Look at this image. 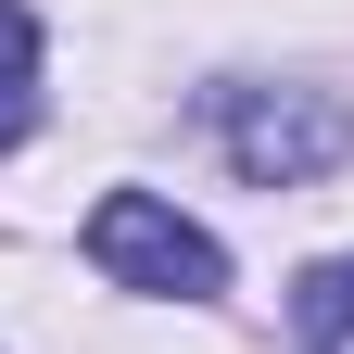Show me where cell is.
Wrapping results in <instances>:
<instances>
[{"label": "cell", "mask_w": 354, "mask_h": 354, "mask_svg": "<svg viewBox=\"0 0 354 354\" xmlns=\"http://www.w3.org/2000/svg\"><path fill=\"white\" fill-rule=\"evenodd\" d=\"M215 152H228L253 190H304V177H329V165H354V102H329V88H266V76H241V88H215Z\"/></svg>", "instance_id": "6da1fadb"}, {"label": "cell", "mask_w": 354, "mask_h": 354, "mask_svg": "<svg viewBox=\"0 0 354 354\" xmlns=\"http://www.w3.org/2000/svg\"><path fill=\"white\" fill-rule=\"evenodd\" d=\"M88 266H102L114 291H165V304H215L228 291L215 228H190V215L152 203V190H102L88 203Z\"/></svg>", "instance_id": "7a4b0ae2"}, {"label": "cell", "mask_w": 354, "mask_h": 354, "mask_svg": "<svg viewBox=\"0 0 354 354\" xmlns=\"http://www.w3.org/2000/svg\"><path fill=\"white\" fill-rule=\"evenodd\" d=\"M291 329L317 342V354L354 342V253H329V266H304V279H291Z\"/></svg>", "instance_id": "3957f363"}, {"label": "cell", "mask_w": 354, "mask_h": 354, "mask_svg": "<svg viewBox=\"0 0 354 354\" xmlns=\"http://www.w3.org/2000/svg\"><path fill=\"white\" fill-rule=\"evenodd\" d=\"M38 127V64H0V152Z\"/></svg>", "instance_id": "277c9868"}, {"label": "cell", "mask_w": 354, "mask_h": 354, "mask_svg": "<svg viewBox=\"0 0 354 354\" xmlns=\"http://www.w3.org/2000/svg\"><path fill=\"white\" fill-rule=\"evenodd\" d=\"M0 64H38V26H26V0H0Z\"/></svg>", "instance_id": "5b68a950"}]
</instances>
